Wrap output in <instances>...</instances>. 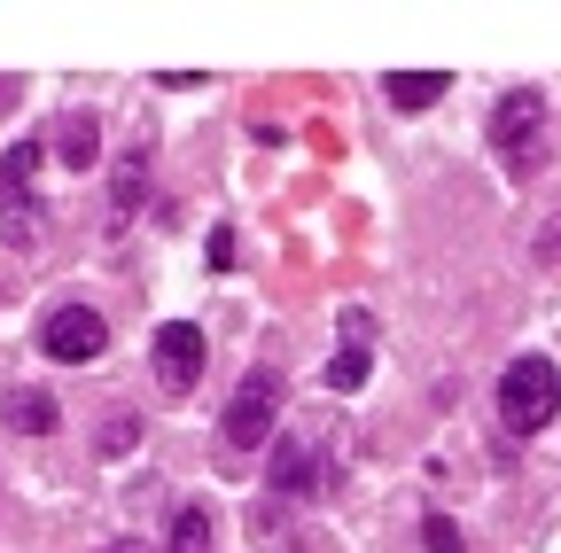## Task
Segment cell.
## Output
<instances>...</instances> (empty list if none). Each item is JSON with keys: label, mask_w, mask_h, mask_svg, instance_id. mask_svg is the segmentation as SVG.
Returning a JSON list of instances; mask_svg holds the SVG:
<instances>
[{"label": "cell", "mask_w": 561, "mask_h": 553, "mask_svg": "<svg viewBox=\"0 0 561 553\" xmlns=\"http://www.w3.org/2000/svg\"><path fill=\"white\" fill-rule=\"evenodd\" d=\"M553 413H561V375H553V359H515V367L500 375V422H507L515 437H538Z\"/></svg>", "instance_id": "1"}, {"label": "cell", "mask_w": 561, "mask_h": 553, "mask_svg": "<svg viewBox=\"0 0 561 553\" xmlns=\"http://www.w3.org/2000/svg\"><path fill=\"white\" fill-rule=\"evenodd\" d=\"M421 545H430V553H460V530H453V515H430V522H421Z\"/></svg>", "instance_id": "14"}, {"label": "cell", "mask_w": 561, "mask_h": 553, "mask_svg": "<svg viewBox=\"0 0 561 553\" xmlns=\"http://www.w3.org/2000/svg\"><path fill=\"white\" fill-rule=\"evenodd\" d=\"M39 352L62 359V367H87V359L110 352V320H102L94 304H55V312L39 320Z\"/></svg>", "instance_id": "2"}, {"label": "cell", "mask_w": 561, "mask_h": 553, "mask_svg": "<svg viewBox=\"0 0 561 553\" xmlns=\"http://www.w3.org/2000/svg\"><path fill=\"white\" fill-rule=\"evenodd\" d=\"M110 553H140V545H110Z\"/></svg>", "instance_id": "15"}, {"label": "cell", "mask_w": 561, "mask_h": 553, "mask_svg": "<svg viewBox=\"0 0 561 553\" xmlns=\"http://www.w3.org/2000/svg\"><path fill=\"white\" fill-rule=\"evenodd\" d=\"M538 125H546V102L523 87V94H500V110H491V149H500L515 172L538 164Z\"/></svg>", "instance_id": "4"}, {"label": "cell", "mask_w": 561, "mask_h": 553, "mask_svg": "<svg viewBox=\"0 0 561 553\" xmlns=\"http://www.w3.org/2000/svg\"><path fill=\"white\" fill-rule=\"evenodd\" d=\"M140 195H149V164H140V157H125V164H117V211H133Z\"/></svg>", "instance_id": "13"}, {"label": "cell", "mask_w": 561, "mask_h": 553, "mask_svg": "<svg viewBox=\"0 0 561 553\" xmlns=\"http://www.w3.org/2000/svg\"><path fill=\"white\" fill-rule=\"evenodd\" d=\"M273 483H280V492H320V445L312 437H280L273 445Z\"/></svg>", "instance_id": "7"}, {"label": "cell", "mask_w": 561, "mask_h": 553, "mask_svg": "<svg viewBox=\"0 0 561 553\" xmlns=\"http://www.w3.org/2000/svg\"><path fill=\"white\" fill-rule=\"evenodd\" d=\"M32 172H39V141H16L9 157H0V211H9V242H32V227H39Z\"/></svg>", "instance_id": "6"}, {"label": "cell", "mask_w": 561, "mask_h": 553, "mask_svg": "<svg viewBox=\"0 0 561 553\" xmlns=\"http://www.w3.org/2000/svg\"><path fill=\"white\" fill-rule=\"evenodd\" d=\"M9 422H16L24 437H47V429H55V398H47V390H9Z\"/></svg>", "instance_id": "11"}, {"label": "cell", "mask_w": 561, "mask_h": 553, "mask_svg": "<svg viewBox=\"0 0 561 553\" xmlns=\"http://www.w3.org/2000/svg\"><path fill=\"white\" fill-rule=\"evenodd\" d=\"M273 413H280V375L273 367H250L242 382H234V398H227V445H265L273 437Z\"/></svg>", "instance_id": "3"}, {"label": "cell", "mask_w": 561, "mask_h": 553, "mask_svg": "<svg viewBox=\"0 0 561 553\" xmlns=\"http://www.w3.org/2000/svg\"><path fill=\"white\" fill-rule=\"evenodd\" d=\"M172 553H210V515L203 507H180L172 515Z\"/></svg>", "instance_id": "12"}, {"label": "cell", "mask_w": 561, "mask_h": 553, "mask_svg": "<svg viewBox=\"0 0 561 553\" xmlns=\"http://www.w3.org/2000/svg\"><path fill=\"white\" fill-rule=\"evenodd\" d=\"M390 110H430V102H445L453 94V79L445 71H390Z\"/></svg>", "instance_id": "10"}, {"label": "cell", "mask_w": 561, "mask_h": 553, "mask_svg": "<svg viewBox=\"0 0 561 553\" xmlns=\"http://www.w3.org/2000/svg\"><path fill=\"white\" fill-rule=\"evenodd\" d=\"M55 149H62V164H70V172H87V164L102 157V125H94L87 110H70V117L55 125Z\"/></svg>", "instance_id": "9"}, {"label": "cell", "mask_w": 561, "mask_h": 553, "mask_svg": "<svg viewBox=\"0 0 561 553\" xmlns=\"http://www.w3.org/2000/svg\"><path fill=\"white\" fill-rule=\"evenodd\" d=\"M343 335H351V343L328 359V390H359V382H367V320L343 312Z\"/></svg>", "instance_id": "8"}, {"label": "cell", "mask_w": 561, "mask_h": 553, "mask_svg": "<svg viewBox=\"0 0 561 553\" xmlns=\"http://www.w3.org/2000/svg\"><path fill=\"white\" fill-rule=\"evenodd\" d=\"M203 359H210V352H203V327H195V320H164V327H157V382H164L172 398L203 382Z\"/></svg>", "instance_id": "5"}]
</instances>
